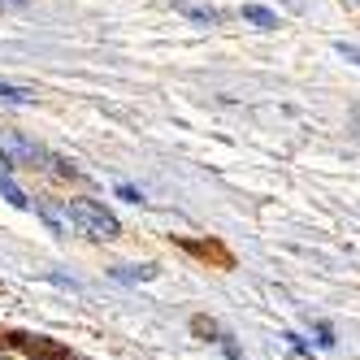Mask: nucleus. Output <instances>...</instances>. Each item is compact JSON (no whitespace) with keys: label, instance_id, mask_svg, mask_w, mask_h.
<instances>
[{"label":"nucleus","instance_id":"8","mask_svg":"<svg viewBox=\"0 0 360 360\" xmlns=\"http://www.w3.org/2000/svg\"><path fill=\"white\" fill-rule=\"evenodd\" d=\"M334 48H339V57H347L352 65H360V48H352V44H343V39H339V44H334Z\"/></svg>","mask_w":360,"mask_h":360},{"label":"nucleus","instance_id":"5","mask_svg":"<svg viewBox=\"0 0 360 360\" xmlns=\"http://www.w3.org/2000/svg\"><path fill=\"white\" fill-rule=\"evenodd\" d=\"M0 195H5V200L13 204V209H31V200H27V191H22V187L13 183V178H9V174H0Z\"/></svg>","mask_w":360,"mask_h":360},{"label":"nucleus","instance_id":"1","mask_svg":"<svg viewBox=\"0 0 360 360\" xmlns=\"http://www.w3.org/2000/svg\"><path fill=\"white\" fill-rule=\"evenodd\" d=\"M70 221L74 226H83L91 239H117V217L105 209V204H96V200H70Z\"/></svg>","mask_w":360,"mask_h":360},{"label":"nucleus","instance_id":"6","mask_svg":"<svg viewBox=\"0 0 360 360\" xmlns=\"http://www.w3.org/2000/svg\"><path fill=\"white\" fill-rule=\"evenodd\" d=\"M113 278H117V282H139V278H157V265H139V269L122 265V269H113Z\"/></svg>","mask_w":360,"mask_h":360},{"label":"nucleus","instance_id":"14","mask_svg":"<svg viewBox=\"0 0 360 360\" xmlns=\"http://www.w3.org/2000/svg\"><path fill=\"white\" fill-rule=\"evenodd\" d=\"M287 9H295V13H304V9H308V0H287Z\"/></svg>","mask_w":360,"mask_h":360},{"label":"nucleus","instance_id":"4","mask_svg":"<svg viewBox=\"0 0 360 360\" xmlns=\"http://www.w3.org/2000/svg\"><path fill=\"white\" fill-rule=\"evenodd\" d=\"M243 22H252L256 31H274L278 27V13L265 9V5H243Z\"/></svg>","mask_w":360,"mask_h":360},{"label":"nucleus","instance_id":"12","mask_svg":"<svg viewBox=\"0 0 360 360\" xmlns=\"http://www.w3.org/2000/svg\"><path fill=\"white\" fill-rule=\"evenodd\" d=\"M352 135H356V139H360V105H356V109H352Z\"/></svg>","mask_w":360,"mask_h":360},{"label":"nucleus","instance_id":"16","mask_svg":"<svg viewBox=\"0 0 360 360\" xmlns=\"http://www.w3.org/2000/svg\"><path fill=\"white\" fill-rule=\"evenodd\" d=\"M0 9H5V0H0Z\"/></svg>","mask_w":360,"mask_h":360},{"label":"nucleus","instance_id":"11","mask_svg":"<svg viewBox=\"0 0 360 360\" xmlns=\"http://www.w3.org/2000/svg\"><path fill=\"white\" fill-rule=\"evenodd\" d=\"M282 339L291 343V352H300V356H304V339H300V334H291V330H287V334H282Z\"/></svg>","mask_w":360,"mask_h":360},{"label":"nucleus","instance_id":"15","mask_svg":"<svg viewBox=\"0 0 360 360\" xmlns=\"http://www.w3.org/2000/svg\"><path fill=\"white\" fill-rule=\"evenodd\" d=\"M13 5H27V0H13Z\"/></svg>","mask_w":360,"mask_h":360},{"label":"nucleus","instance_id":"3","mask_svg":"<svg viewBox=\"0 0 360 360\" xmlns=\"http://www.w3.org/2000/svg\"><path fill=\"white\" fill-rule=\"evenodd\" d=\"M174 9L183 13V18H191V22H200V27H221V22H226V13H221V9L191 5V0H174Z\"/></svg>","mask_w":360,"mask_h":360},{"label":"nucleus","instance_id":"13","mask_svg":"<svg viewBox=\"0 0 360 360\" xmlns=\"http://www.w3.org/2000/svg\"><path fill=\"white\" fill-rule=\"evenodd\" d=\"M13 169V161H9V152H0V174H9Z\"/></svg>","mask_w":360,"mask_h":360},{"label":"nucleus","instance_id":"10","mask_svg":"<svg viewBox=\"0 0 360 360\" xmlns=\"http://www.w3.org/2000/svg\"><path fill=\"white\" fill-rule=\"evenodd\" d=\"M117 195H122V200H131V204H139V200H143V195H139V191H135V187H126V183H122V187H117Z\"/></svg>","mask_w":360,"mask_h":360},{"label":"nucleus","instance_id":"7","mask_svg":"<svg viewBox=\"0 0 360 360\" xmlns=\"http://www.w3.org/2000/svg\"><path fill=\"white\" fill-rule=\"evenodd\" d=\"M0 100H9V105H31V91H22V87H9V83H0Z\"/></svg>","mask_w":360,"mask_h":360},{"label":"nucleus","instance_id":"9","mask_svg":"<svg viewBox=\"0 0 360 360\" xmlns=\"http://www.w3.org/2000/svg\"><path fill=\"white\" fill-rule=\"evenodd\" d=\"M317 343H321V347H334V330H330L326 321L317 326Z\"/></svg>","mask_w":360,"mask_h":360},{"label":"nucleus","instance_id":"2","mask_svg":"<svg viewBox=\"0 0 360 360\" xmlns=\"http://www.w3.org/2000/svg\"><path fill=\"white\" fill-rule=\"evenodd\" d=\"M13 343L22 352H31L35 360H70V352L61 343H53V339H44V334H13Z\"/></svg>","mask_w":360,"mask_h":360}]
</instances>
